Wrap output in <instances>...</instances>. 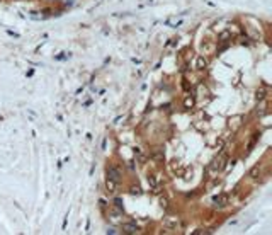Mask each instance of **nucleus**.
I'll list each match as a JSON object with an SVG mask.
<instances>
[{"label": "nucleus", "instance_id": "obj_1", "mask_svg": "<svg viewBox=\"0 0 272 235\" xmlns=\"http://www.w3.org/2000/svg\"><path fill=\"white\" fill-rule=\"evenodd\" d=\"M163 227H165L167 230H177L180 227V218L179 216H165L163 218Z\"/></svg>", "mask_w": 272, "mask_h": 235}, {"label": "nucleus", "instance_id": "obj_2", "mask_svg": "<svg viewBox=\"0 0 272 235\" xmlns=\"http://www.w3.org/2000/svg\"><path fill=\"white\" fill-rule=\"evenodd\" d=\"M223 165H224V157H223V155H219V157L213 158V162H211V171H213V172H219L221 169H223Z\"/></svg>", "mask_w": 272, "mask_h": 235}, {"label": "nucleus", "instance_id": "obj_3", "mask_svg": "<svg viewBox=\"0 0 272 235\" xmlns=\"http://www.w3.org/2000/svg\"><path fill=\"white\" fill-rule=\"evenodd\" d=\"M107 179H112V181H116V182H119L121 181V172H119V169L118 167H107Z\"/></svg>", "mask_w": 272, "mask_h": 235}, {"label": "nucleus", "instance_id": "obj_4", "mask_svg": "<svg viewBox=\"0 0 272 235\" xmlns=\"http://www.w3.org/2000/svg\"><path fill=\"white\" fill-rule=\"evenodd\" d=\"M122 233H129V235L138 233V227L135 223H124V225H122Z\"/></svg>", "mask_w": 272, "mask_h": 235}, {"label": "nucleus", "instance_id": "obj_5", "mask_svg": "<svg viewBox=\"0 0 272 235\" xmlns=\"http://www.w3.org/2000/svg\"><path fill=\"white\" fill-rule=\"evenodd\" d=\"M206 67H208V61L204 60V56H199V58L196 60V68H197V70H204Z\"/></svg>", "mask_w": 272, "mask_h": 235}, {"label": "nucleus", "instance_id": "obj_6", "mask_svg": "<svg viewBox=\"0 0 272 235\" xmlns=\"http://www.w3.org/2000/svg\"><path fill=\"white\" fill-rule=\"evenodd\" d=\"M214 204H219V206H224L226 204V201H228V196H224V194H221V196H216L214 200Z\"/></svg>", "mask_w": 272, "mask_h": 235}, {"label": "nucleus", "instance_id": "obj_7", "mask_svg": "<svg viewBox=\"0 0 272 235\" xmlns=\"http://www.w3.org/2000/svg\"><path fill=\"white\" fill-rule=\"evenodd\" d=\"M148 184L153 187L155 191L158 189V181H157V176H148Z\"/></svg>", "mask_w": 272, "mask_h": 235}, {"label": "nucleus", "instance_id": "obj_8", "mask_svg": "<svg viewBox=\"0 0 272 235\" xmlns=\"http://www.w3.org/2000/svg\"><path fill=\"white\" fill-rule=\"evenodd\" d=\"M106 187H107V191H116V187H118V182L116 181H112V179H107L106 181Z\"/></svg>", "mask_w": 272, "mask_h": 235}, {"label": "nucleus", "instance_id": "obj_9", "mask_svg": "<svg viewBox=\"0 0 272 235\" xmlns=\"http://www.w3.org/2000/svg\"><path fill=\"white\" fill-rule=\"evenodd\" d=\"M184 106H186L187 109H191V107L194 106V97H186V101H184Z\"/></svg>", "mask_w": 272, "mask_h": 235}, {"label": "nucleus", "instance_id": "obj_10", "mask_svg": "<svg viewBox=\"0 0 272 235\" xmlns=\"http://www.w3.org/2000/svg\"><path fill=\"white\" fill-rule=\"evenodd\" d=\"M226 38H231V34L228 31H224V32H221V36H219V41H226Z\"/></svg>", "mask_w": 272, "mask_h": 235}, {"label": "nucleus", "instance_id": "obj_11", "mask_svg": "<svg viewBox=\"0 0 272 235\" xmlns=\"http://www.w3.org/2000/svg\"><path fill=\"white\" fill-rule=\"evenodd\" d=\"M160 206H162L163 209H165L167 206H168V201H167V198H160Z\"/></svg>", "mask_w": 272, "mask_h": 235}, {"label": "nucleus", "instance_id": "obj_12", "mask_svg": "<svg viewBox=\"0 0 272 235\" xmlns=\"http://www.w3.org/2000/svg\"><path fill=\"white\" fill-rule=\"evenodd\" d=\"M114 204H116V208H118L119 211L122 209V203H121V200H114Z\"/></svg>", "mask_w": 272, "mask_h": 235}, {"label": "nucleus", "instance_id": "obj_13", "mask_svg": "<svg viewBox=\"0 0 272 235\" xmlns=\"http://www.w3.org/2000/svg\"><path fill=\"white\" fill-rule=\"evenodd\" d=\"M257 174H260V169L259 167H255L252 172H250V176H252V177H257Z\"/></svg>", "mask_w": 272, "mask_h": 235}, {"label": "nucleus", "instance_id": "obj_14", "mask_svg": "<svg viewBox=\"0 0 272 235\" xmlns=\"http://www.w3.org/2000/svg\"><path fill=\"white\" fill-rule=\"evenodd\" d=\"M264 97H265V92L264 90H260V92L257 90V99H264Z\"/></svg>", "mask_w": 272, "mask_h": 235}, {"label": "nucleus", "instance_id": "obj_15", "mask_svg": "<svg viewBox=\"0 0 272 235\" xmlns=\"http://www.w3.org/2000/svg\"><path fill=\"white\" fill-rule=\"evenodd\" d=\"M131 194H141L140 187H131Z\"/></svg>", "mask_w": 272, "mask_h": 235}]
</instances>
